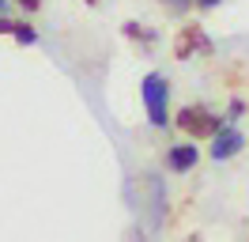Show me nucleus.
I'll list each match as a JSON object with an SVG mask.
<instances>
[{
  "instance_id": "nucleus-10",
  "label": "nucleus",
  "mask_w": 249,
  "mask_h": 242,
  "mask_svg": "<svg viewBox=\"0 0 249 242\" xmlns=\"http://www.w3.org/2000/svg\"><path fill=\"white\" fill-rule=\"evenodd\" d=\"M12 4H16V8H23V12H42V0H12Z\"/></svg>"
},
{
  "instance_id": "nucleus-1",
  "label": "nucleus",
  "mask_w": 249,
  "mask_h": 242,
  "mask_svg": "<svg viewBox=\"0 0 249 242\" xmlns=\"http://www.w3.org/2000/svg\"><path fill=\"white\" fill-rule=\"evenodd\" d=\"M140 99H143V114L155 129H170L174 114H170V80L162 72H147L140 80Z\"/></svg>"
},
{
  "instance_id": "nucleus-15",
  "label": "nucleus",
  "mask_w": 249,
  "mask_h": 242,
  "mask_svg": "<svg viewBox=\"0 0 249 242\" xmlns=\"http://www.w3.org/2000/svg\"><path fill=\"white\" fill-rule=\"evenodd\" d=\"M136 242H140V235H136Z\"/></svg>"
},
{
  "instance_id": "nucleus-6",
  "label": "nucleus",
  "mask_w": 249,
  "mask_h": 242,
  "mask_svg": "<svg viewBox=\"0 0 249 242\" xmlns=\"http://www.w3.org/2000/svg\"><path fill=\"white\" fill-rule=\"evenodd\" d=\"M124 38L128 42H136L140 49H151V45L159 42V30L155 27H147V23H140V19H124Z\"/></svg>"
},
{
  "instance_id": "nucleus-13",
  "label": "nucleus",
  "mask_w": 249,
  "mask_h": 242,
  "mask_svg": "<svg viewBox=\"0 0 249 242\" xmlns=\"http://www.w3.org/2000/svg\"><path fill=\"white\" fill-rule=\"evenodd\" d=\"M8 4H12V0H0V15H8Z\"/></svg>"
},
{
  "instance_id": "nucleus-5",
  "label": "nucleus",
  "mask_w": 249,
  "mask_h": 242,
  "mask_svg": "<svg viewBox=\"0 0 249 242\" xmlns=\"http://www.w3.org/2000/svg\"><path fill=\"white\" fill-rule=\"evenodd\" d=\"M196 163H200V148H196L193 140H181V144H170V148H166V170H170V174H189Z\"/></svg>"
},
{
  "instance_id": "nucleus-2",
  "label": "nucleus",
  "mask_w": 249,
  "mask_h": 242,
  "mask_svg": "<svg viewBox=\"0 0 249 242\" xmlns=\"http://www.w3.org/2000/svg\"><path fill=\"white\" fill-rule=\"evenodd\" d=\"M174 125L181 129V133L196 144V140H212V136L227 125V121L219 118L212 106H204V102H189V106H181L178 114H174Z\"/></svg>"
},
{
  "instance_id": "nucleus-9",
  "label": "nucleus",
  "mask_w": 249,
  "mask_h": 242,
  "mask_svg": "<svg viewBox=\"0 0 249 242\" xmlns=\"http://www.w3.org/2000/svg\"><path fill=\"white\" fill-rule=\"evenodd\" d=\"M162 8H166L170 15H185L189 8H193V0H162Z\"/></svg>"
},
{
  "instance_id": "nucleus-3",
  "label": "nucleus",
  "mask_w": 249,
  "mask_h": 242,
  "mask_svg": "<svg viewBox=\"0 0 249 242\" xmlns=\"http://www.w3.org/2000/svg\"><path fill=\"white\" fill-rule=\"evenodd\" d=\"M200 53V57H212L215 53V42L208 38V30L200 23H185V27L174 34V57L178 60H193Z\"/></svg>"
},
{
  "instance_id": "nucleus-14",
  "label": "nucleus",
  "mask_w": 249,
  "mask_h": 242,
  "mask_svg": "<svg viewBox=\"0 0 249 242\" xmlns=\"http://www.w3.org/2000/svg\"><path fill=\"white\" fill-rule=\"evenodd\" d=\"M83 4H87V8H98V4H102V0H83Z\"/></svg>"
},
{
  "instance_id": "nucleus-7",
  "label": "nucleus",
  "mask_w": 249,
  "mask_h": 242,
  "mask_svg": "<svg viewBox=\"0 0 249 242\" xmlns=\"http://www.w3.org/2000/svg\"><path fill=\"white\" fill-rule=\"evenodd\" d=\"M12 38H16L19 45H38V30H34V23H27V19H16Z\"/></svg>"
},
{
  "instance_id": "nucleus-11",
  "label": "nucleus",
  "mask_w": 249,
  "mask_h": 242,
  "mask_svg": "<svg viewBox=\"0 0 249 242\" xmlns=\"http://www.w3.org/2000/svg\"><path fill=\"white\" fill-rule=\"evenodd\" d=\"M12 30H16V19H12V15H0V38H4V34L12 38Z\"/></svg>"
},
{
  "instance_id": "nucleus-12",
  "label": "nucleus",
  "mask_w": 249,
  "mask_h": 242,
  "mask_svg": "<svg viewBox=\"0 0 249 242\" xmlns=\"http://www.w3.org/2000/svg\"><path fill=\"white\" fill-rule=\"evenodd\" d=\"M219 4H223V0H193V8H196V12H215Z\"/></svg>"
},
{
  "instance_id": "nucleus-8",
  "label": "nucleus",
  "mask_w": 249,
  "mask_h": 242,
  "mask_svg": "<svg viewBox=\"0 0 249 242\" xmlns=\"http://www.w3.org/2000/svg\"><path fill=\"white\" fill-rule=\"evenodd\" d=\"M249 106H246V99H238V95H234L231 102H227V125H231V121H238L242 118V114H246Z\"/></svg>"
},
{
  "instance_id": "nucleus-4",
  "label": "nucleus",
  "mask_w": 249,
  "mask_h": 242,
  "mask_svg": "<svg viewBox=\"0 0 249 242\" xmlns=\"http://www.w3.org/2000/svg\"><path fill=\"white\" fill-rule=\"evenodd\" d=\"M238 151H246V133H242L238 125H223V129L208 140V155H212L215 163H227Z\"/></svg>"
}]
</instances>
